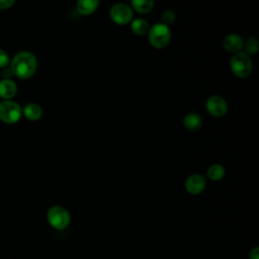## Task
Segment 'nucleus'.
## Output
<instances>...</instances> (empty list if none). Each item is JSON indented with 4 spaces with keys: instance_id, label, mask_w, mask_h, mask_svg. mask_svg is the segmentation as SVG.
Wrapping results in <instances>:
<instances>
[{
    "instance_id": "1",
    "label": "nucleus",
    "mask_w": 259,
    "mask_h": 259,
    "mask_svg": "<svg viewBox=\"0 0 259 259\" xmlns=\"http://www.w3.org/2000/svg\"><path fill=\"white\" fill-rule=\"evenodd\" d=\"M10 68L13 75L21 79H27L35 73L37 68V59L31 52L21 51L12 58Z\"/></svg>"
},
{
    "instance_id": "2",
    "label": "nucleus",
    "mask_w": 259,
    "mask_h": 259,
    "mask_svg": "<svg viewBox=\"0 0 259 259\" xmlns=\"http://www.w3.org/2000/svg\"><path fill=\"white\" fill-rule=\"evenodd\" d=\"M230 67L234 75L240 78H246L252 73L253 62L249 55H247L245 52H240L232 57Z\"/></svg>"
},
{
    "instance_id": "3",
    "label": "nucleus",
    "mask_w": 259,
    "mask_h": 259,
    "mask_svg": "<svg viewBox=\"0 0 259 259\" xmlns=\"http://www.w3.org/2000/svg\"><path fill=\"white\" fill-rule=\"evenodd\" d=\"M148 37L150 44L157 49L165 48L171 39V30L170 27L161 23H156L148 32Z\"/></svg>"
},
{
    "instance_id": "4",
    "label": "nucleus",
    "mask_w": 259,
    "mask_h": 259,
    "mask_svg": "<svg viewBox=\"0 0 259 259\" xmlns=\"http://www.w3.org/2000/svg\"><path fill=\"white\" fill-rule=\"evenodd\" d=\"M47 219L49 224L57 229V230H64L66 229L71 221V217L69 211L63 206H52L47 213Z\"/></svg>"
},
{
    "instance_id": "5",
    "label": "nucleus",
    "mask_w": 259,
    "mask_h": 259,
    "mask_svg": "<svg viewBox=\"0 0 259 259\" xmlns=\"http://www.w3.org/2000/svg\"><path fill=\"white\" fill-rule=\"evenodd\" d=\"M22 109L20 105L11 100L4 99L0 101V119L6 123H14L21 117Z\"/></svg>"
},
{
    "instance_id": "6",
    "label": "nucleus",
    "mask_w": 259,
    "mask_h": 259,
    "mask_svg": "<svg viewBox=\"0 0 259 259\" xmlns=\"http://www.w3.org/2000/svg\"><path fill=\"white\" fill-rule=\"evenodd\" d=\"M110 18L117 24H127L133 18V10L125 3L114 4L109 11Z\"/></svg>"
},
{
    "instance_id": "7",
    "label": "nucleus",
    "mask_w": 259,
    "mask_h": 259,
    "mask_svg": "<svg viewBox=\"0 0 259 259\" xmlns=\"http://www.w3.org/2000/svg\"><path fill=\"white\" fill-rule=\"evenodd\" d=\"M206 109L213 116H223L227 113L228 104L220 95H211L206 100Z\"/></svg>"
},
{
    "instance_id": "8",
    "label": "nucleus",
    "mask_w": 259,
    "mask_h": 259,
    "mask_svg": "<svg viewBox=\"0 0 259 259\" xmlns=\"http://www.w3.org/2000/svg\"><path fill=\"white\" fill-rule=\"evenodd\" d=\"M205 178L200 174H192L185 181V189L190 194H199L205 188Z\"/></svg>"
},
{
    "instance_id": "9",
    "label": "nucleus",
    "mask_w": 259,
    "mask_h": 259,
    "mask_svg": "<svg viewBox=\"0 0 259 259\" xmlns=\"http://www.w3.org/2000/svg\"><path fill=\"white\" fill-rule=\"evenodd\" d=\"M223 46L226 51L237 54V53H240L241 50L243 49L244 41L240 35L231 33V34H228L227 36H225V38L223 40Z\"/></svg>"
},
{
    "instance_id": "10",
    "label": "nucleus",
    "mask_w": 259,
    "mask_h": 259,
    "mask_svg": "<svg viewBox=\"0 0 259 259\" xmlns=\"http://www.w3.org/2000/svg\"><path fill=\"white\" fill-rule=\"evenodd\" d=\"M17 86L14 81L10 79L0 80V97L3 99H10L16 94Z\"/></svg>"
},
{
    "instance_id": "11",
    "label": "nucleus",
    "mask_w": 259,
    "mask_h": 259,
    "mask_svg": "<svg viewBox=\"0 0 259 259\" xmlns=\"http://www.w3.org/2000/svg\"><path fill=\"white\" fill-rule=\"evenodd\" d=\"M24 115L32 121L38 120L42 115V109L37 103H28L23 108Z\"/></svg>"
},
{
    "instance_id": "12",
    "label": "nucleus",
    "mask_w": 259,
    "mask_h": 259,
    "mask_svg": "<svg viewBox=\"0 0 259 259\" xmlns=\"http://www.w3.org/2000/svg\"><path fill=\"white\" fill-rule=\"evenodd\" d=\"M98 4L99 2L96 0H80L77 3V9L81 14L89 15L96 10Z\"/></svg>"
},
{
    "instance_id": "13",
    "label": "nucleus",
    "mask_w": 259,
    "mask_h": 259,
    "mask_svg": "<svg viewBox=\"0 0 259 259\" xmlns=\"http://www.w3.org/2000/svg\"><path fill=\"white\" fill-rule=\"evenodd\" d=\"M131 28L135 34L145 35V34H148V32L150 30V25L147 20H145L143 18H137L132 21Z\"/></svg>"
},
{
    "instance_id": "14",
    "label": "nucleus",
    "mask_w": 259,
    "mask_h": 259,
    "mask_svg": "<svg viewBox=\"0 0 259 259\" xmlns=\"http://www.w3.org/2000/svg\"><path fill=\"white\" fill-rule=\"evenodd\" d=\"M183 124L186 128L190 130V131H194L197 130L201 126L202 124V119L201 117L197 114V113H188L184 119H183Z\"/></svg>"
},
{
    "instance_id": "15",
    "label": "nucleus",
    "mask_w": 259,
    "mask_h": 259,
    "mask_svg": "<svg viewBox=\"0 0 259 259\" xmlns=\"http://www.w3.org/2000/svg\"><path fill=\"white\" fill-rule=\"evenodd\" d=\"M131 3L133 8L140 13H147L154 7V1L152 0H133Z\"/></svg>"
},
{
    "instance_id": "16",
    "label": "nucleus",
    "mask_w": 259,
    "mask_h": 259,
    "mask_svg": "<svg viewBox=\"0 0 259 259\" xmlns=\"http://www.w3.org/2000/svg\"><path fill=\"white\" fill-rule=\"evenodd\" d=\"M224 175H225V169L222 165H219V164L210 166L207 170V177L213 181L221 180L224 177Z\"/></svg>"
},
{
    "instance_id": "17",
    "label": "nucleus",
    "mask_w": 259,
    "mask_h": 259,
    "mask_svg": "<svg viewBox=\"0 0 259 259\" xmlns=\"http://www.w3.org/2000/svg\"><path fill=\"white\" fill-rule=\"evenodd\" d=\"M245 48V53L247 55L249 54H255L257 53L258 49H259V42H258V39L255 38V37H250L246 40V42H244V46Z\"/></svg>"
},
{
    "instance_id": "18",
    "label": "nucleus",
    "mask_w": 259,
    "mask_h": 259,
    "mask_svg": "<svg viewBox=\"0 0 259 259\" xmlns=\"http://www.w3.org/2000/svg\"><path fill=\"white\" fill-rule=\"evenodd\" d=\"M175 20V14L172 10H166L162 14V23L169 26L171 25Z\"/></svg>"
},
{
    "instance_id": "19",
    "label": "nucleus",
    "mask_w": 259,
    "mask_h": 259,
    "mask_svg": "<svg viewBox=\"0 0 259 259\" xmlns=\"http://www.w3.org/2000/svg\"><path fill=\"white\" fill-rule=\"evenodd\" d=\"M9 63V57L7 53L0 49V68H4Z\"/></svg>"
},
{
    "instance_id": "20",
    "label": "nucleus",
    "mask_w": 259,
    "mask_h": 259,
    "mask_svg": "<svg viewBox=\"0 0 259 259\" xmlns=\"http://www.w3.org/2000/svg\"><path fill=\"white\" fill-rule=\"evenodd\" d=\"M13 75L12 73V70L10 67H4L2 68V71H1V76L3 77V79H9V77H11Z\"/></svg>"
},
{
    "instance_id": "21",
    "label": "nucleus",
    "mask_w": 259,
    "mask_h": 259,
    "mask_svg": "<svg viewBox=\"0 0 259 259\" xmlns=\"http://www.w3.org/2000/svg\"><path fill=\"white\" fill-rule=\"evenodd\" d=\"M14 3L13 0H0V9H5Z\"/></svg>"
},
{
    "instance_id": "22",
    "label": "nucleus",
    "mask_w": 259,
    "mask_h": 259,
    "mask_svg": "<svg viewBox=\"0 0 259 259\" xmlns=\"http://www.w3.org/2000/svg\"><path fill=\"white\" fill-rule=\"evenodd\" d=\"M250 259H259V249L255 247L250 252Z\"/></svg>"
}]
</instances>
